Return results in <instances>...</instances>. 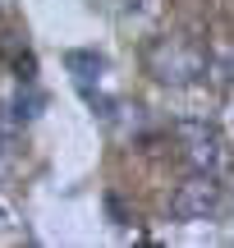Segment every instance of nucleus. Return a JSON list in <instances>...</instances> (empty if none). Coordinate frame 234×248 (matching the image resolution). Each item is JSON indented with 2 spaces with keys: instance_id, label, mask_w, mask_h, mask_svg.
<instances>
[{
  "instance_id": "7ed1b4c3",
  "label": "nucleus",
  "mask_w": 234,
  "mask_h": 248,
  "mask_svg": "<svg viewBox=\"0 0 234 248\" xmlns=\"http://www.w3.org/2000/svg\"><path fill=\"white\" fill-rule=\"evenodd\" d=\"M220 207H225V184L220 175H207V170H189V179L170 193L175 221H211Z\"/></svg>"
},
{
  "instance_id": "f257e3e1",
  "label": "nucleus",
  "mask_w": 234,
  "mask_h": 248,
  "mask_svg": "<svg viewBox=\"0 0 234 248\" xmlns=\"http://www.w3.org/2000/svg\"><path fill=\"white\" fill-rule=\"evenodd\" d=\"M143 64L161 88H198L211 74V46L193 32H161L147 42Z\"/></svg>"
},
{
  "instance_id": "20e7f679",
  "label": "nucleus",
  "mask_w": 234,
  "mask_h": 248,
  "mask_svg": "<svg viewBox=\"0 0 234 248\" xmlns=\"http://www.w3.org/2000/svg\"><path fill=\"white\" fill-rule=\"evenodd\" d=\"M37 110H42V97L37 92H14L9 101H0V129H23V124L37 120Z\"/></svg>"
},
{
  "instance_id": "39448f33",
  "label": "nucleus",
  "mask_w": 234,
  "mask_h": 248,
  "mask_svg": "<svg viewBox=\"0 0 234 248\" xmlns=\"http://www.w3.org/2000/svg\"><path fill=\"white\" fill-rule=\"evenodd\" d=\"M64 69L73 74V83H78V92L92 101V83L101 78V69H106V60H101L97 51H69L64 55Z\"/></svg>"
},
{
  "instance_id": "f03ea898",
  "label": "nucleus",
  "mask_w": 234,
  "mask_h": 248,
  "mask_svg": "<svg viewBox=\"0 0 234 248\" xmlns=\"http://www.w3.org/2000/svg\"><path fill=\"white\" fill-rule=\"evenodd\" d=\"M175 142H179V161L189 170H207V175H220L225 166V138L216 133V124L207 120H175Z\"/></svg>"
}]
</instances>
